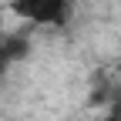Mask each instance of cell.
<instances>
[{
	"instance_id": "3957f363",
	"label": "cell",
	"mask_w": 121,
	"mask_h": 121,
	"mask_svg": "<svg viewBox=\"0 0 121 121\" xmlns=\"http://www.w3.org/2000/svg\"><path fill=\"white\" fill-rule=\"evenodd\" d=\"M111 121H121V114H118V118H111Z\"/></svg>"
},
{
	"instance_id": "6da1fadb",
	"label": "cell",
	"mask_w": 121,
	"mask_h": 121,
	"mask_svg": "<svg viewBox=\"0 0 121 121\" xmlns=\"http://www.w3.org/2000/svg\"><path fill=\"white\" fill-rule=\"evenodd\" d=\"M13 13L27 17L30 24L47 27V24H64L67 20V7L71 0H13Z\"/></svg>"
},
{
	"instance_id": "7a4b0ae2",
	"label": "cell",
	"mask_w": 121,
	"mask_h": 121,
	"mask_svg": "<svg viewBox=\"0 0 121 121\" xmlns=\"http://www.w3.org/2000/svg\"><path fill=\"white\" fill-rule=\"evenodd\" d=\"M27 51V37H4L0 40V67H7L10 60H17Z\"/></svg>"
},
{
	"instance_id": "277c9868",
	"label": "cell",
	"mask_w": 121,
	"mask_h": 121,
	"mask_svg": "<svg viewBox=\"0 0 121 121\" xmlns=\"http://www.w3.org/2000/svg\"><path fill=\"white\" fill-rule=\"evenodd\" d=\"M0 30H4V20H0Z\"/></svg>"
}]
</instances>
